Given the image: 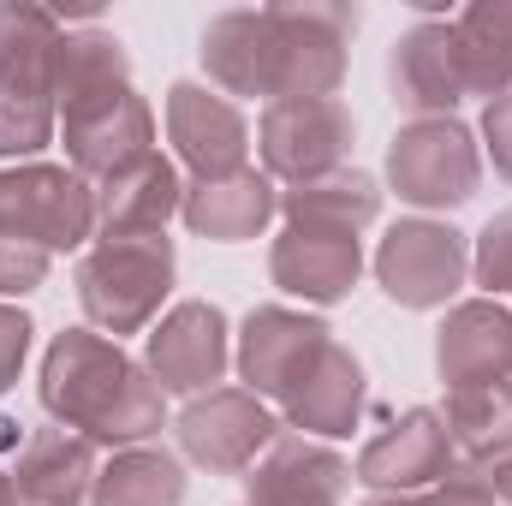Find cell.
I'll list each match as a JSON object with an SVG mask.
<instances>
[{
	"mask_svg": "<svg viewBox=\"0 0 512 506\" xmlns=\"http://www.w3.org/2000/svg\"><path fill=\"white\" fill-rule=\"evenodd\" d=\"M358 36V6L304 0V6H233L203 30V72L215 90L274 102L334 96L346 78V48Z\"/></svg>",
	"mask_w": 512,
	"mask_h": 506,
	"instance_id": "cell-1",
	"label": "cell"
},
{
	"mask_svg": "<svg viewBox=\"0 0 512 506\" xmlns=\"http://www.w3.org/2000/svg\"><path fill=\"white\" fill-rule=\"evenodd\" d=\"M36 393L60 429H72L96 447H114V453L143 447L167 423V393L155 387V376L131 352H120V340H108L96 328H66L48 340Z\"/></svg>",
	"mask_w": 512,
	"mask_h": 506,
	"instance_id": "cell-2",
	"label": "cell"
},
{
	"mask_svg": "<svg viewBox=\"0 0 512 506\" xmlns=\"http://www.w3.org/2000/svg\"><path fill=\"white\" fill-rule=\"evenodd\" d=\"M179 251L167 233L149 239H96L78 262V304L96 334H149L173 292Z\"/></svg>",
	"mask_w": 512,
	"mask_h": 506,
	"instance_id": "cell-3",
	"label": "cell"
},
{
	"mask_svg": "<svg viewBox=\"0 0 512 506\" xmlns=\"http://www.w3.org/2000/svg\"><path fill=\"white\" fill-rule=\"evenodd\" d=\"M0 233L60 256L96 239V185L54 161L0 167Z\"/></svg>",
	"mask_w": 512,
	"mask_h": 506,
	"instance_id": "cell-4",
	"label": "cell"
},
{
	"mask_svg": "<svg viewBox=\"0 0 512 506\" xmlns=\"http://www.w3.org/2000/svg\"><path fill=\"white\" fill-rule=\"evenodd\" d=\"M387 185L411 209H459L483 185L477 131L459 120H411L387 143Z\"/></svg>",
	"mask_w": 512,
	"mask_h": 506,
	"instance_id": "cell-5",
	"label": "cell"
},
{
	"mask_svg": "<svg viewBox=\"0 0 512 506\" xmlns=\"http://www.w3.org/2000/svg\"><path fill=\"white\" fill-rule=\"evenodd\" d=\"M179 453L209 471V477H245L256 459L268 453V441L280 435L268 399H256L251 387H209L197 399H185L179 423Z\"/></svg>",
	"mask_w": 512,
	"mask_h": 506,
	"instance_id": "cell-6",
	"label": "cell"
},
{
	"mask_svg": "<svg viewBox=\"0 0 512 506\" xmlns=\"http://www.w3.org/2000/svg\"><path fill=\"white\" fill-rule=\"evenodd\" d=\"M352 143H358V120L340 96L274 102V108H262V126H256V149H262L268 179H286V185L340 173Z\"/></svg>",
	"mask_w": 512,
	"mask_h": 506,
	"instance_id": "cell-7",
	"label": "cell"
},
{
	"mask_svg": "<svg viewBox=\"0 0 512 506\" xmlns=\"http://www.w3.org/2000/svg\"><path fill=\"white\" fill-rule=\"evenodd\" d=\"M471 274V245L447 221H393L376 245V280L399 310H441Z\"/></svg>",
	"mask_w": 512,
	"mask_h": 506,
	"instance_id": "cell-8",
	"label": "cell"
},
{
	"mask_svg": "<svg viewBox=\"0 0 512 506\" xmlns=\"http://www.w3.org/2000/svg\"><path fill=\"white\" fill-rule=\"evenodd\" d=\"M233 364V328L221 316V304L209 298H185L173 304L149 334H143V370L155 376L161 393H209Z\"/></svg>",
	"mask_w": 512,
	"mask_h": 506,
	"instance_id": "cell-9",
	"label": "cell"
},
{
	"mask_svg": "<svg viewBox=\"0 0 512 506\" xmlns=\"http://www.w3.org/2000/svg\"><path fill=\"white\" fill-rule=\"evenodd\" d=\"M60 143H66L72 173L102 185V179L137 167L143 155H155V114H149V102L137 90H114L102 102L66 108L60 114Z\"/></svg>",
	"mask_w": 512,
	"mask_h": 506,
	"instance_id": "cell-10",
	"label": "cell"
},
{
	"mask_svg": "<svg viewBox=\"0 0 512 506\" xmlns=\"http://www.w3.org/2000/svg\"><path fill=\"white\" fill-rule=\"evenodd\" d=\"M167 137L179 149V161L191 167V179H233L245 173L251 155V126L239 114V102H227L209 84H167Z\"/></svg>",
	"mask_w": 512,
	"mask_h": 506,
	"instance_id": "cell-11",
	"label": "cell"
},
{
	"mask_svg": "<svg viewBox=\"0 0 512 506\" xmlns=\"http://www.w3.org/2000/svg\"><path fill=\"white\" fill-rule=\"evenodd\" d=\"M453 471V435L435 405H411L358 453V483L376 495H423Z\"/></svg>",
	"mask_w": 512,
	"mask_h": 506,
	"instance_id": "cell-12",
	"label": "cell"
},
{
	"mask_svg": "<svg viewBox=\"0 0 512 506\" xmlns=\"http://www.w3.org/2000/svg\"><path fill=\"white\" fill-rule=\"evenodd\" d=\"M387 84H393V102L411 120H453V108L471 96L465 66H459L453 18H417L387 54Z\"/></svg>",
	"mask_w": 512,
	"mask_h": 506,
	"instance_id": "cell-13",
	"label": "cell"
},
{
	"mask_svg": "<svg viewBox=\"0 0 512 506\" xmlns=\"http://www.w3.org/2000/svg\"><path fill=\"white\" fill-rule=\"evenodd\" d=\"M334 340V328L310 310H286V304H256L239 328V346H233V370L251 387L256 399H280L298 370Z\"/></svg>",
	"mask_w": 512,
	"mask_h": 506,
	"instance_id": "cell-14",
	"label": "cell"
},
{
	"mask_svg": "<svg viewBox=\"0 0 512 506\" xmlns=\"http://www.w3.org/2000/svg\"><path fill=\"white\" fill-rule=\"evenodd\" d=\"M512 358V304L501 298H465L447 310L435 334V370L447 393H501Z\"/></svg>",
	"mask_w": 512,
	"mask_h": 506,
	"instance_id": "cell-15",
	"label": "cell"
},
{
	"mask_svg": "<svg viewBox=\"0 0 512 506\" xmlns=\"http://www.w3.org/2000/svg\"><path fill=\"white\" fill-rule=\"evenodd\" d=\"M352 483V465L298 429H280L268 453L245 471V506H340Z\"/></svg>",
	"mask_w": 512,
	"mask_h": 506,
	"instance_id": "cell-16",
	"label": "cell"
},
{
	"mask_svg": "<svg viewBox=\"0 0 512 506\" xmlns=\"http://www.w3.org/2000/svg\"><path fill=\"white\" fill-rule=\"evenodd\" d=\"M364 393H370V381H364L358 352L340 346V340H328V346L298 370V381L280 393V411H286V423H292L298 435H310V441H340V435L358 429Z\"/></svg>",
	"mask_w": 512,
	"mask_h": 506,
	"instance_id": "cell-17",
	"label": "cell"
},
{
	"mask_svg": "<svg viewBox=\"0 0 512 506\" xmlns=\"http://www.w3.org/2000/svg\"><path fill=\"white\" fill-rule=\"evenodd\" d=\"M364 274V245L346 239V233H304V227H286L268 251V280L286 292V298H304V304H340L352 298Z\"/></svg>",
	"mask_w": 512,
	"mask_h": 506,
	"instance_id": "cell-18",
	"label": "cell"
},
{
	"mask_svg": "<svg viewBox=\"0 0 512 506\" xmlns=\"http://www.w3.org/2000/svg\"><path fill=\"white\" fill-rule=\"evenodd\" d=\"M96 471H102V447L54 423L24 435L12 459V489L24 506H84L96 489Z\"/></svg>",
	"mask_w": 512,
	"mask_h": 506,
	"instance_id": "cell-19",
	"label": "cell"
},
{
	"mask_svg": "<svg viewBox=\"0 0 512 506\" xmlns=\"http://www.w3.org/2000/svg\"><path fill=\"white\" fill-rule=\"evenodd\" d=\"M179 203H185L179 167L155 149L137 167H126V173H114V179L96 185V233L102 239H149V233H167V221L179 215Z\"/></svg>",
	"mask_w": 512,
	"mask_h": 506,
	"instance_id": "cell-20",
	"label": "cell"
},
{
	"mask_svg": "<svg viewBox=\"0 0 512 506\" xmlns=\"http://www.w3.org/2000/svg\"><path fill=\"white\" fill-rule=\"evenodd\" d=\"M280 215V191L268 173H233V179H191L185 185V203H179V221L197 233V239H215V245H245L262 239L268 221Z\"/></svg>",
	"mask_w": 512,
	"mask_h": 506,
	"instance_id": "cell-21",
	"label": "cell"
},
{
	"mask_svg": "<svg viewBox=\"0 0 512 506\" xmlns=\"http://www.w3.org/2000/svg\"><path fill=\"white\" fill-rule=\"evenodd\" d=\"M60 42H66V24H60L48 6L0 0V96L60 108V102H54Z\"/></svg>",
	"mask_w": 512,
	"mask_h": 506,
	"instance_id": "cell-22",
	"label": "cell"
},
{
	"mask_svg": "<svg viewBox=\"0 0 512 506\" xmlns=\"http://www.w3.org/2000/svg\"><path fill=\"white\" fill-rule=\"evenodd\" d=\"M280 215H286V227H304V233H346V239H358L382 215V185L370 173H358V167H340L328 179L286 185L280 191Z\"/></svg>",
	"mask_w": 512,
	"mask_h": 506,
	"instance_id": "cell-23",
	"label": "cell"
},
{
	"mask_svg": "<svg viewBox=\"0 0 512 506\" xmlns=\"http://www.w3.org/2000/svg\"><path fill=\"white\" fill-rule=\"evenodd\" d=\"M114 90H131V60L126 42L102 24H78L66 30L60 42V66H54V102L60 114L66 108H84V102H102Z\"/></svg>",
	"mask_w": 512,
	"mask_h": 506,
	"instance_id": "cell-24",
	"label": "cell"
},
{
	"mask_svg": "<svg viewBox=\"0 0 512 506\" xmlns=\"http://www.w3.org/2000/svg\"><path fill=\"white\" fill-rule=\"evenodd\" d=\"M90 506H185V459L143 441L102 459Z\"/></svg>",
	"mask_w": 512,
	"mask_h": 506,
	"instance_id": "cell-25",
	"label": "cell"
},
{
	"mask_svg": "<svg viewBox=\"0 0 512 506\" xmlns=\"http://www.w3.org/2000/svg\"><path fill=\"white\" fill-rule=\"evenodd\" d=\"M459 66L471 96H507L512 90V0H477L453 18Z\"/></svg>",
	"mask_w": 512,
	"mask_h": 506,
	"instance_id": "cell-26",
	"label": "cell"
},
{
	"mask_svg": "<svg viewBox=\"0 0 512 506\" xmlns=\"http://www.w3.org/2000/svg\"><path fill=\"white\" fill-rule=\"evenodd\" d=\"M471 274L489 298L512 304V209H501L483 233H477V251H471Z\"/></svg>",
	"mask_w": 512,
	"mask_h": 506,
	"instance_id": "cell-27",
	"label": "cell"
},
{
	"mask_svg": "<svg viewBox=\"0 0 512 506\" xmlns=\"http://www.w3.org/2000/svg\"><path fill=\"white\" fill-rule=\"evenodd\" d=\"M48 268H54V256L48 251H36V245L0 233V298H24V292H36V286L48 280Z\"/></svg>",
	"mask_w": 512,
	"mask_h": 506,
	"instance_id": "cell-28",
	"label": "cell"
},
{
	"mask_svg": "<svg viewBox=\"0 0 512 506\" xmlns=\"http://www.w3.org/2000/svg\"><path fill=\"white\" fill-rule=\"evenodd\" d=\"M364 506H501L477 477H459V471H447L435 489H423V495H370Z\"/></svg>",
	"mask_w": 512,
	"mask_h": 506,
	"instance_id": "cell-29",
	"label": "cell"
},
{
	"mask_svg": "<svg viewBox=\"0 0 512 506\" xmlns=\"http://www.w3.org/2000/svg\"><path fill=\"white\" fill-rule=\"evenodd\" d=\"M30 316L18 310V304H0V393L18 381V370H24V358H30Z\"/></svg>",
	"mask_w": 512,
	"mask_h": 506,
	"instance_id": "cell-30",
	"label": "cell"
},
{
	"mask_svg": "<svg viewBox=\"0 0 512 506\" xmlns=\"http://www.w3.org/2000/svg\"><path fill=\"white\" fill-rule=\"evenodd\" d=\"M483 143H489V155H495V173L512 185V90L483 108Z\"/></svg>",
	"mask_w": 512,
	"mask_h": 506,
	"instance_id": "cell-31",
	"label": "cell"
},
{
	"mask_svg": "<svg viewBox=\"0 0 512 506\" xmlns=\"http://www.w3.org/2000/svg\"><path fill=\"white\" fill-rule=\"evenodd\" d=\"M459 477H465V471H459ZM477 483H483V489H489L501 506H512V441L495 453V459H489V465H483V471H477Z\"/></svg>",
	"mask_w": 512,
	"mask_h": 506,
	"instance_id": "cell-32",
	"label": "cell"
},
{
	"mask_svg": "<svg viewBox=\"0 0 512 506\" xmlns=\"http://www.w3.org/2000/svg\"><path fill=\"white\" fill-rule=\"evenodd\" d=\"M0 506H24L18 501V489H12V471H0Z\"/></svg>",
	"mask_w": 512,
	"mask_h": 506,
	"instance_id": "cell-33",
	"label": "cell"
},
{
	"mask_svg": "<svg viewBox=\"0 0 512 506\" xmlns=\"http://www.w3.org/2000/svg\"><path fill=\"white\" fill-rule=\"evenodd\" d=\"M501 393H507V399H512V358H507V381H501Z\"/></svg>",
	"mask_w": 512,
	"mask_h": 506,
	"instance_id": "cell-34",
	"label": "cell"
}]
</instances>
